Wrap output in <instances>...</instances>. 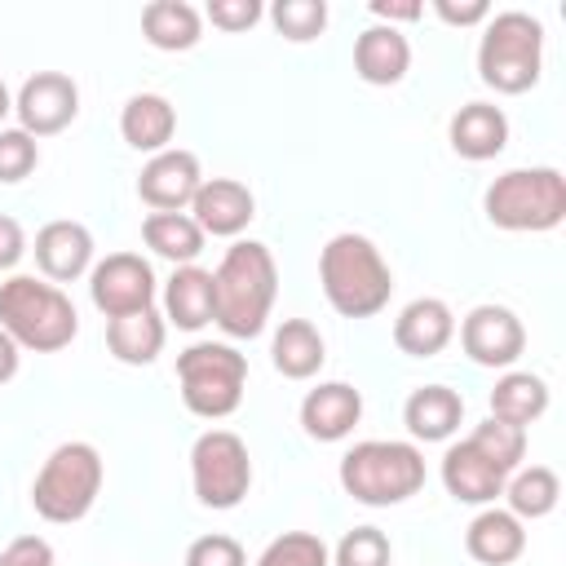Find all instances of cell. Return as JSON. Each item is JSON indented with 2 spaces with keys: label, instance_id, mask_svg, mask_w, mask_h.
Masks as SVG:
<instances>
[{
  "label": "cell",
  "instance_id": "6da1fadb",
  "mask_svg": "<svg viewBox=\"0 0 566 566\" xmlns=\"http://www.w3.org/2000/svg\"><path fill=\"white\" fill-rule=\"evenodd\" d=\"M274 296H279L274 252L256 239H234L221 265L212 270V323L234 340H252L265 332Z\"/></svg>",
  "mask_w": 566,
  "mask_h": 566
},
{
  "label": "cell",
  "instance_id": "7a4b0ae2",
  "mask_svg": "<svg viewBox=\"0 0 566 566\" xmlns=\"http://www.w3.org/2000/svg\"><path fill=\"white\" fill-rule=\"evenodd\" d=\"M318 283H323L327 305L340 318H371L389 305L394 270L367 234L340 230L318 252Z\"/></svg>",
  "mask_w": 566,
  "mask_h": 566
},
{
  "label": "cell",
  "instance_id": "3957f363",
  "mask_svg": "<svg viewBox=\"0 0 566 566\" xmlns=\"http://www.w3.org/2000/svg\"><path fill=\"white\" fill-rule=\"evenodd\" d=\"M0 327L13 336L18 349L57 354L75 340L80 314L57 283L35 274H9L0 283Z\"/></svg>",
  "mask_w": 566,
  "mask_h": 566
},
{
  "label": "cell",
  "instance_id": "277c9868",
  "mask_svg": "<svg viewBox=\"0 0 566 566\" xmlns=\"http://www.w3.org/2000/svg\"><path fill=\"white\" fill-rule=\"evenodd\" d=\"M336 473H340V486L349 500H358L367 509H389V504L411 500L424 486V455L416 442L367 438L340 455Z\"/></svg>",
  "mask_w": 566,
  "mask_h": 566
},
{
  "label": "cell",
  "instance_id": "5b68a950",
  "mask_svg": "<svg viewBox=\"0 0 566 566\" xmlns=\"http://www.w3.org/2000/svg\"><path fill=\"white\" fill-rule=\"evenodd\" d=\"M539 66H544V27L539 18L522 13V9H500L482 22V40H478V75L486 88L517 97L526 88L539 84Z\"/></svg>",
  "mask_w": 566,
  "mask_h": 566
},
{
  "label": "cell",
  "instance_id": "8992f818",
  "mask_svg": "<svg viewBox=\"0 0 566 566\" xmlns=\"http://www.w3.org/2000/svg\"><path fill=\"white\" fill-rule=\"evenodd\" d=\"M482 212H486V221L495 230H513V234L557 230L566 221V177L557 168H548V164L509 168L486 186Z\"/></svg>",
  "mask_w": 566,
  "mask_h": 566
},
{
  "label": "cell",
  "instance_id": "52a82bcc",
  "mask_svg": "<svg viewBox=\"0 0 566 566\" xmlns=\"http://www.w3.org/2000/svg\"><path fill=\"white\" fill-rule=\"evenodd\" d=\"M102 455L93 442H62L49 451V460L40 464L35 482H31V509L44 522L71 526L80 517H88V509L102 495Z\"/></svg>",
  "mask_w": 566,
  "mask_h": 566
},
{
  "label": "cell",
  "instance_id": "ba28073f",
  "mask_svg": "<svg viewBox=\"0 0 566 566\" xmlns=\"http://www.w3.org/2000/svg\"><path fill=\"white\" fill-rule=\"evenodd\" d=\"M177 385H181L186 411H195L199 420H226L243 402L248 358L234 345L195 340L190 349L177 354Z\"/></svg>",
  "mask_w": 566,
  "mask_h": 566
},
{
  "label": "cell",
  "instance_id": "9c48e42d",
  "mask_svg": "<svg viewBox=\"0 0 566 566\" xmlns=\"http://www.w3.org/2000/svg\"><path fill=\"white\" fill-rule=\"evenodd\" d=\"M190 482L203 509H234L252 486L248 442L230 429H208L190 447Z\"/></svg>",
  "mask_w": 566,
  "mask_h": 566
},
{
  "label": "cell",
  "instance_id": "30bf717a",
  "mask_svg": "<svg viewBox=\"0 0 566 566\" xmlns=\"http://www.w3.org/2000/svg\"><path fill=\"white\" fill-rule=\"evenodd\" d=\"M155 270L137 252H111L88 270V296L106 318H124L155 305Z\"/></svg>",
  "mask_w": 566,
  "mask_h": 566
},
{
  "label": "cell",
  "instance_id": "8fae6325",
  "mask_svg": "<svg viewBox=\"0 0 566 566\" xmlns=\"http://www.w3.org/2000/svg\"><path fill=\"white\" fill-rule=\"evenodd\" d=\"M13 115H18L22 133L53 137L80 115V88L62 71H35L31 80H22V88L13 97Z\"/></svg>",
  "mask_w": 566,
  "mask_h": 566
},
{
  "label": "cell",
  "instance_id": "7c38bea8",
  "mask_svg": "<svg viewBox=\"0 0 566 566\" xmlns=\"http://www.w3.org/2000/svg\"><path fill=\"white\" fill-rule=\"evenodd\" d=\"M460 345L478 367H513L526 349V327L509 305H473L460 323Z\"/></svg>",
  "mask_w": 566,
  "mask_h": 566
},
{
  "label": "cell",
  "instance_id": "4fadbf2b",
  "mask_svg": "<svg viewBox=\"0 0 566 566\" xmlns=\"http://www.w3.org/2000/svg\"><path fill=\"white\" fill-rule=\"evenodd\" d=\"M199 186H203V168L181 146L150 155L137 177V195L150 212H190V199L199 195Z\"/></svg>",
  "mask_w": 566,
  "mask_h": 566
},
{
  "label": "cell",
  "instance_id": "5bb4252c",
  "mask_svg": "<svg viewBox=\"0 0 566 566\" xmlns=\"http://www.w3.org/2000/svg\"><path fill=\"white\" fill-rule=\"evenodd\" d=\"M190 217L203 234L212 239H234L248 230V221L256 217V199L243 181L234 177H203L199 195L190 199Z\"/></svg>",
  "mask_w": 566,
  "mask_h": 566
},
{
  "label": "cell",
  "instance_id": "9a60e30c",
  "mask_svg": "<svg viewBox=\"0 0 566 566\" xmlns=\"http://www.w3.org/2000/svg\"><path fill=\"white\" fill-rule=\"evenodd\" d=\"M35 265L49 283H71L93 270V234L84 221L57 217L35 230Z\"/></svg>",
  "mask_w": 566,
  "mask_h": 566
},
{
  "label": "cell",
  "instance_id": "2e32d148",
  "mask_svg": "<svg viewBox=\"0 0 566 566\" xmlns=\"http://www.w3.org/2000/svg\"><path fill=\"white\" fill-rule=\"evenodd\" d=\"M363 420V394L345 380H323L301 398V429L314 442H340Z\"/></svg>",
  "mask_w": 566,
  "mask_h": 566
},
{
  "label": "cell",
  "instance_id": "e0dca14e",
  "mask_svg": "<svg viewBox=\"0 0 566 566\" xmlns=\"http://www.w3.org/2000/svg\"><path fill=\"white\" fill-rule=\"evenodd\" d=\"M504 482H509V473H500L469 438L447 447V455H442V486H447L451 500L486 509V504H495V495H504Z\"/></svg>",
  "mask_w": 566,
  "mask_h": 566
},
{
  "label": "cell",
  "instance_id": "ac0fdd59",
  "mask_svg": "<svg viewBox=\"0 0 566 566\" xmlns=\"http://www.w3.org/2000/svg\"><path fill=\"white\" fill-rule=\"evenodd\" d=\"M455 336V314L447 301L438 296H416L411 305H402V314L394 318V345L411 358H433L451 345Z\"/></svg>",
  "mask_w": 566,
  "mask_h": 566
},
{
  "label": "cell",
  "instance_id": "d6986e66",
  "mask_svg": "<svg viewBox=\"0 0 566 566\" xmlns=\"http://www.w3.org/2000/svg\"><path fill=\"white\" fill-rule=\"evenodd\" d=\"M447 137H451V150L460 159H473V164L495 159L509 146V115L495 102H464L451 115Z\"/></svg>",
  "mask_w": 566,
  "mask_h": 566
},
{
  "label": "cell",
  "instance_id": "ffe728a7",
  "mask_svg": "<svg viewBox=\"0 0 566 566\" xmlns=\"http://www.w3.org/2000/svg\"><path fill=\"white\" fill-rule=\"evenodd\" d=\"M354 71H358L363 84H376V88L398 84L411 71V44H407V35L398 27L371 22L354 40Z\"/></svg>",
  "mask_w": 566,
  "mask_h": 566
},
{
  "label": "cell",
  "instance_id": "44dd1931",
  "mask_svg": "<svg viewBox=\"0 0 566 566\" xmlns=\"http://www.w3.org/2000/svg\"><path fill=\"white\" fill-rule=\"evenodd\" d=\"M464 553L482 566H509L526 553V522H517L509 509L486 504L464 531Z\"/></svg>",
  "mask_w": 566,
  "mask_h": 566
},
{
  "label": "cell",
  "instance_id": "7402d4cb",
  "mask_svg": "<svg viewBox=\"0 0 566 566\" xmlns=\"http://www.w3.org/2000/svg\"><path fill=\"white\" fill-rule=\"evenodd\" d=\"M464 420V398L447 385H420L402 402V424L416 442H447Z\"/></svg>",
  "mask_w": 566,
  "mask_h": 566
},
{
  "label": "cell",
  "instance_id": "603a6c76",
  "mask_svg": "<svg viewBox=\"0 0 566 566\" xmlns=\"http://www.w3.org/2000/svg\"><path fill=\"white\" fill-rule=\"evenodd\" d=\"M177 133V111L164 93H133L119 111V137L133 146V150H146V155H159L168 150Z\"/></svg>",
  "mask_w": 566,
  "mask_h": 566
},
{
  "label": "cell",
  "instance_id": "cb8c5ba5",
  "mask_svg": "<svg viewBox=\"0 0 566 566\" xmlns=\"http://www.w3.org/2000/svg\"><path fill=\"white\" fill-rule=\"evenodd\" d=\"M164 340H168V323H164V314L155 305L106 323V349L124 367H150L164 354Z\"/></svg>",
  "mask_w": 566,
  "mask_h": 566
},
{
  "label": "cell",
  "instance_id": "d4e9b609",
  "mask_svg": "<svg viewBox=\"0 0 566 566\" xmlns=\"http://www.w3.org/2000/svg\"><path fill=\"white\" fill-rule=\"evenodd\" d=\"M164 323L181 332H199L212 323V270L203 265H177L164 283Z\"/></svg>",
  "mask_w": 566,
  "mask_h": 566
},
{
  "label": "cell",
  "instance_id": "484cf974",
  "mask_svg": "<svg viewBox=\"0 0 566 566\" xmlns=\"http://www.w3.org/2000/svg\"><path fill=\"white\" fill-rule=\"evenodd\" d=\"M270 358H274V371H279V376H287V380H310V376H318V367H323V358H327L323 332H318L310 318H283V323L274 327Z\"/></svg>",
  "mask_w": 566,
  "mask_h": 566
},
{
  "label": "cell",
  "instance_id": "4316f807",
  "mask_svg": "<svg viewBox=\"0 0 566 566\" xmlns=\"http://www.w3.org/2000/svg\"><path fill=\"white\" fill-rule=\"evenodd\" d=\"M142 35L159 53H186L203 35V13L186 0H150L142 9Z\"/></svg>",
  "mask_w": 566,
  "mask_h": 566
},
{
  "label": "cell",
  "instance_id": "83f0119b",
  "mask_svg": "<svg viewBox=\"0 0 566 566\" xmlns=\"http://www.w3.org/2000/svg\"><path fill=\"white\" fill-rule=\"evenodd\" d=\"M142 239L155 256L172 261V265H195V256L203 252V230L195 226L190 212H146L142 221Z\"/></svg>",
  "mask_w": 566,
  "mask_h": 566
},
{
  "label": "cell",
  "instance_id": "f1b7e54d",
  "mask_svg": "<svg viewBox=\"0 0 566 566\" xmlns=\"http://www.w3.org/2000/svg\"><path fill=\"white\" fill-rule=\"evenodd\" d=\"M544 411H548V385H544V376H535V371H504L495 380V389H491V416L495 420H509V424L526 429Z\"/></svg>",
  "mask_w": 566,
  "mask_h": 566
},
{
  "label": "cell",
  "instance_id": "f546056e",
  "mask_svg": "<svg viewBox=\"0 0 566 566\" xmlns=\"http://www.w3.org/2000/svg\"><path fill=\"white\" fill-rule=\"evenodd\" d=\"M504 500H509V513L517 522H539L557 509L562 500V478L548 469V464H531V469H513V478L504 482Z\"/></svg>",
  "mask_w": 566,
  "mask_h": 566
},
{
  "label": "cell",
  "instance_id": "4dcf8cb0",
  "mask_svg": "<svg viewBox=\"0 0 566 566\" xmlns=\"http://www.w3.org/2000/svg\"><path fill=\"white\" fill-rule=\"evenodd\" d=\"M469 442H473L500 473H513V469L522 464V455H526V429H517V424H509V420H495V416H486V420L469 433Z\"/></svg>",
  "mask_w": 566,
  "mask_h": 566
},
{
  "label": "cell",
  "instance_id": "1f68e13d",
  "mask_svg": "<svg viewBox=\"0 0 566 566\" xmlns=\"http://www.w3.org/2000/svg\"><path fill=\"white\" fill-rule=\"evenodd\" d=\"M256 566H332V548L314 531H283L265 544Z\"/></svg>",
  "mask_w": 566,
  "mask_h": 566
},
{
  "label": "cell",
  "instance_id": "d6a6232c",
  "mask_svg": "<svg viewBox=\"0 0 566 566\" xmlns=\"http://www.w3.org/2000/svg\"><path fill=\"white\" fill-rule=\"evenodd\" d=\"M270 22L283 40L292 44H305V40H318L323 27H327V4L323 0H279L270 9Z\"/></svg>",
  "mask_w": 566,
  "mask_h": 566
},
{
  "label": "cell",
  "instance_id": "836d02e7",
  "mask_svg": "<svg viewBox=\"0 0 566 566\" xmlns=\"http://www.w3.org/2000/svg\"><path fill=\"white\" fill-rule=\"evenodd\" d=\"M389 562H394V548L380 526H354L332 548V566H389Z\"/></svg>",
  "mask_w": 566,
  "mask_h": 566
},
{
  "label": "cell",
  "instance_id": "e575fe53",
  "mask_svg": "<svg viewBox=\"0 0 566 566\" xmlns=\"http://www.w3.org/2000/svg\"><path fill=\"white\" fill-rule=\"evenodd\" d=\"M40 164V142L22 128H0V181H22Z\"/></svg>",
  "mask_w": 566,
  "mask_h": 566
},
{
  "label": "cell",
  "instance_id": "d590c367",
  "mask_svg": "<svg viewBox=\"0 0 566 566\" xmlns=\"http://www.w3.org/2000/svg\"><path fill=\"white\" fill-rule=\"evenodd\" d=\"M186 566H248V553L234 535H199L190 548H186Z\"/></svg>",
  "mask_w": 566,
  "mask_h": 566
},
{
  "label": "cell",
  "instance_id": "8d00e7d4",
  "mask_svg": "<svg viewBox=\"0 0 566 566\" xmlns=\"http://www.w3.org/2000/svg\"><path fill=\"white\" fill-rule=\"evenodd\" d=\"M203 13L221 31H248L261 22V0H208Z\"/></svg>",
  "mask_w": 566,
  "mask_h": 566
},
{
  "label": "cell",
  "instance_id": "74e56055",
  "mask_svg": "<svg viewBox=\"0 0 566 566\" xmlns=\"http://www.w3.org/2000/svg\"><path fill=\"white\" fill-rule=\"evenodd\" d=\"M0 566H53V544L40 535H18L0 553Z\"/></svg>",
  "mask_w": 566,
  "mask_h": 566
},
{
  "label": "cell",
  "instance_id": "f35d334b",
  "mask_svg": "<svg viewBox=\"0 0 566 566\" xmlns=\"http://www.w3.org/2000/svg\"><path fill=\"white\" fill-rule=\"evenodd\" d=\"M433 13L447 27H482L491 18V4L486 0H433Z\"/></svg>",
  "mask_w": 566,
  "mask_h": 566
},
{
  "label": "cell",
  "instance_id": "ab89813d",
  "mask_svg": "<svg viewBox=\"0 0 566 566\" xmlns=\"http://www.w3.org/2000/svg\"><path fill=\"white\" fill-rule=\"evenodd\" d=\"M22 252H27V234H22V226H18L13 217L0 212V274L13 270V265L22 261Z\"/></svg>",
  "mask_w": 566,
  "mask_h": 566
},
{
  "label": "cell",
  "instance_id": "60d3db41",
  "mask_svg": "<svg viewBox=\"0 0 566 566\" xmlns=\"http://www.w3.org/2000/svg\"><path fill=\"white\" fill-rule=\"evenodd\" d=\"M371 13H376V22L398 27V22H420L424 4L420 0H371Z\"/></svg>",
  "mask_w": 566,
  "mask_h": 566
},
{
  "label": "cell",
  "instance_id": "b9f144b4",
  "mask_svg": "<svg viewBox=\"0 0 566 566\" xmlns=\"http://www.w3.org/2000/svg\"><path fill=\"white\" fill-rule=\"evenodd\" d=\"M18 363H22V349L13 345V336L0 327V385H9L18 376Z\"/></svg>",
  "mask_w": 566,
  "mask_h": 566
},
{
  "label": "cell",
  "instance_id": "7bdbcfd3",
  "mask_svg": "<svg viewBox=\"0 0 566 566\" xmlns=\"http://www.w3.org/2000/svg\"><path fill=\"white\" fill-rule=\"evenodd\" d=\"M9 111H13V97H9V88H4V80H0V124H4Z\"/></svg>",
  "mask_w": 566,
  "mask_h": 566
}]
</instances>
